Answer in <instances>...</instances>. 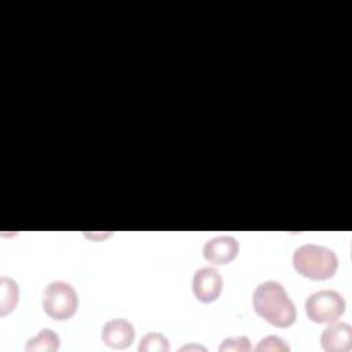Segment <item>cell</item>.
Returning <instances> with one entry per match:
<instances>
[{
    "mask_svg": "<svg viewBox=\"0 0 352 352\" xmlns=\"http://www.w3.org/2000/svg\"><path fill=\"white\" fill-rule=\"evenodd\" d=\"M253 307L257 315L275 327H289L296 322V305L276 280L261 282L254 289Z\"/></svg>",
    "mask_w": 352,
    "mask_h": 352,
    "instance_id": "obj_1",
    "label": "cell"
},
{
    "mask_svg": "<svg viewBox=\"0 0 352 352\" xmlns=\"http://www.w3.org/2000/svg\"><path fill=\"white\" fill-rule=\"evenodd\" d=\"M294 270L309 279L326 280L334 276L338 268L337 254L324 246L305 243L298 246L293 253Z\"/></svg>",
    "mask_w": 352,
    "mask_h": 352,
    "instance_id": "obj_2",
    "label": "cell"
},
{
    "mask_svg": "<svg viewBox=\"0 0 352 352\" xmlns=\"http://www.w3.org/2000/svg\"><path fill=\"white\" fill-rule=\"evenodd\" d=\"M43 308L55 320L70 319L78 308V296L70 283L54 280L44 290Z\"/></svg>",
    "mask_w": 352,
    "mask_h": 352,
    "instance_id": "obj_3",
    "label": "cell"
},
{
    "mask_svg": "<svg viewBox=\"0 0 352 352\" xmlns=\"http://www.w3.org/2000/svg\"><path fill=\"white\" fill-rule=\"evenodd\" d=\"M345 300L336 290H319L305 301V314L315 323L336 322L345 312Z\"/></svg>",
    "mask_w": 352,
    "mask_h": 352,
    "instance_id": "obj_4",
    "label": "cell"
},
{
    "mask_svg": "<svg viewBox=\"0 0 352 352\" xmlns=\"http://www.w3.org/2000/svg\"><path fill=\"white\" fill-rule=\"evenodd\" d=\"M223 290V278L213 267H204L195 271L192 278V293L202 302H213Z\"/></svg>",
    "mask_w": 352,
    "mask_h": 352,
    "instance_id": "obj_5",
    "label": "cell"
},
{
    "mask_svg": "<svg viewBox=\"0 0 352 352\" xmlns=\"http://www.w3.org/2000/svg\"><path fill=\"white\" fill-rule=\"evenodd\" d=\"M239 252L238 241L231 235H219L205 242L202 253L206 261L212 264H227L232 261Z\"/></svg>",
    "mask_w": 352,
    "mask_h": 352,
    "instance_id": "obj_6",
    "label": "cell"
},
{
    "mask_svg": "<svg viewBox=\"0 0 352 352\" xmlns=\"http://www.w3.org/2000/svg\"><path fill=\"white\" fill-rule=\"evenodd\" d=\"M135 340V327L122 318H116L104 323L102 329V341L113 349H125Z\"/></svg>",
    "mask_w": 352,
    "mask_h": 352,
    "instance_id": "obj_7",
    "label": "cell"
},
{
    "mask_svg": "<svg viewBox=\"0 0 352 352\" xmlns=\"http://www.w3.org/2000/svg\"><path fill=\"white\" fill-rule=\"evenodd\" d=\"M326 352H348L352 348V327L345 322H331L320 336Z\"/></svg>",
    "mask_w": 352,
    "mask_h": 352,
    "instance_id": "obj_8",
    "label": "cell"
},
{
    "mask_svg": "<svg viewBox=\"0 0 352 352\" xmlns=\"http://www.w3.org/2000/svg\"><path fill=\"white\" fill-rule=\"evenodd\" d=\"M60 345L59 336L51 329H41L40 333L26 342V352H54Z\"/></svg>",
    "mask_w": 352,
    "mask_h": 352,
    "instance_id": "obj_9",
    "label": "cell"
},
{
    "mask_svg": "<svg viewBox=\"0 0 352 352\" xmlns=\"http://www.w3.org/2000/svg\"><path fill=\"white\" fill-rule=\"evenodd\" d=\"M0 314L7 315L8 312L14 311L16 302H18V285L14 279L1 276L0 279Z\"/></svg>",
    "mask_w": 352,
    "mask_h": 352,
    "instance_id": "obj_10",
    "label": "cell"
},
{
    "mask_svg": "<svg viewBox=\"0 0 352 352\" xmlns=\"http://www.w3.org/2000/svg\"><path fill=\"white\" fill-rule=\"evenodd\" d=\"M138 349L139 352H169L170 345L164 334L151 331L142 337Z\"/></svg>",
    "mask_w": 352,
    "mask_h": 352,
    "instance_id": "obj_11",
    "label": "cell"
},
{
    "mask_svg": "<svg viewBox=\"0 0 352 352\" xmlns=\"http://www.w3.org/2000/svg\"><path fill=\"white\" fill-rule=\"evenodd\" d=\"M250 349H252V345L246 336L226 338L219 345V351L221 352H248Z\"/></svg>",
    "mask_w": 352,
    "mask_h": 352,
    "instance_id": "obj_12",
    "label": "cell"
},
{
    "mask_svg": "<svg viewBox=\"0 0 352 352\" xmlns=\"http://www.w3.org/2000/svg\"><path fill=\"white\" fill-rule=\"evenodd\" d=\"M254 351L264 352V351H290V346L286 341H283L278 336H267L258 341Z\"/></svg>",
    "mask_w": 352,
    "mask_h": 352,
    "instance_id": "obj_13",
    "label": "cell"
}]
</instances>
